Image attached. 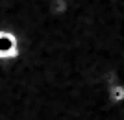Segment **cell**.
<instances>
[{
    "mask_svg": "<svg viewBox=\"0 0 124 120\" xmlns=\"http://www.w3.org/2000/svg\"><path fill=\"white\" fill-rule=\"evenodd\" d=\"M22 56L21 39L13 30L0 28V61L13 63Z\"/></svg>",
    "mask_w": 124,
    "mask_h": 120,
    "instance_id": "cell-1",
    "label": "cell"
},
{
    "mask_svg": "<svg viewBox=\"0 0 124 120\" xmlns=\"http://www.w3.org/2000/svg\"><path fill=\"white\" fill-rule=\"evenodd\" d=\"M70 7H72L70 0H48V13H50L54 19L67 17Z\"/></svg>",
    "mask_w": 124,
    "mask_h": 120,
    "instance_id": "cell-2",
    "label": "cell"
},
{
    "mask_svg": "<svg viewBox=\"0 0 124 120\" xmlns=\"http://www.w3.org/2000/svg\"><path fill=\"white\" fill-rule=\"evenodd\" d=\"M108 98L113 105H122L124 104V83L117 81V83L108 87Z\"/></svg>",
    "mask_w": 124,
    "mask_h": 120,
    "instance_id": "cell-3",
    "label": "cell"
}]
</instances>
